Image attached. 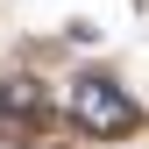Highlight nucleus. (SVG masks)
<instances>
[{
    "instance_id": "1",
    "label": "nucleus",
    "mask_w": 149,
    "mask_h": 149,
    "mask_svg": "<svg viewBox=\"0 0 149 149\" xmlns=\"http://www.w3.org/2000/svg\"><path fill=\"white\" fill-rule=\"evenodd\" d=\"M71 121L92 128V135H128L135 100H128L114 78H78V85H71Z\"/></svg>"
},
{
    "instance_id": "2",
    "label": "nucleus",
    "mask_w": 149,
    "mask_h": 149,
    "mask_svg": "<svg viewBox=\"0 0 149 149\" xmlns=\"http://www.w3.org/2000/svg\"><path fill=\"white\" fill-rule=\"evenodd\" d=\"M36 107H43L36 78H0V114H36Z\"/></svg>"
}]
</instances>
